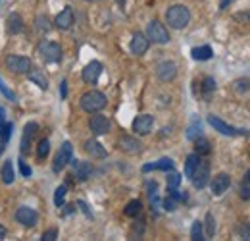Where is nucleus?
<instances>
[{"label":"nucleus","instance_id":"34","mask_svg":"<svg viewBox=\"0 0 250 241\" xmlns=\"http://www.w3.org/2000/svg\"><path fill=\"white\" fill-rule=\"evenodd\" d=\"M35 27H37V31L39 33H46V31H50V22H48V18L46 16H39L37 20H35Z\"/></svg>","mask_w":250,"mask_h":241},{"label":"nucleus","instance_id":"27","mask_svg":"<svg viewBox=\"0 0 250 241\" xmlns=\"http://www.w3.org/2000/svg\"><path fill=\"white\" fill-rule=\"evenodd\" d=\"M143 211V205H141V201H137V199H133V201H129L127 205H125V216H129V218H135V216H139Z\"/></svg>","mask_w":250,"mask_h":241},{"label":"nucleus","instance_id":"39","mask_svg":"<svg viewBox=\"0 0 250 241\" xmlns=\"http://www.w3.org/2000/svg\"><path fill=\"white\" fill-rule=\"evenodd\" d=\"M0 93H2L6 98H10L12 102H18V96H16V93H14L12 89H8V85L4 83V79H2V77H0Z\"/></svg>","mask_w":250,"mask_h":241},{"label":"nucleus","instance_id":"26","mask_svg":"<svg viewBox=\"0 0 250 241\" xmlns=\"http://www.w3.org/2000/svg\"><path fill=\"white\" fill-rule=\"evenodd\" d=\"M200 135H202V123H200L198 118H194V120L190 121V125L187 127V139L194 141V139L200 137Z\"/></svg>","mask_w":250,"mask_h":241},{"label":"nucleus","instance_id":"1","mask_svg":"<svg viewBox=\"0 0 250 241\" xmlns=\"http://www.w3.org/2000/svg\"><path fill=\"white\" fill-rule=\"evenodd\" d=\"M166 22L173 29H185L188 25V22H190V12L183 4H173L166 12Z\"/></svg>","mask_w":250,"mask_h":241},{"label":"nucleus","instance_id":"17","mask_svg":"<svg viewBox=\"0 0 250 241\" xmlns=\"http://www.w3.org/2000/svg\"><path fill=\"white\" fill-rule=\"evenodd\" d=\"M100 73H102V64L100 62H89L85 68H83V73H81V77H83V81L85 83H96L98 81V77H100Z\"/></svg>","mask_w":250,"mask_h":241},{"label":"nucleus","instance_id":"52","mask_svg":"<svg viewBox=\"0 0 250 241\" xmlns=\"http://www.w3.org/2000/svg\"><path fill=\"white\" fill-rule=\"evenodd\" d=\"M118 2H120V4H122V6H124V4H125V0H118Z\"/></svg>","mask_w":250,"mask_h":241},{"label":"nucleus","instance_id":"29","mask_svg":"<svg viewBox=\"0 0 250 241\" xmlns=\"http://www.w3.org/2000/svg\"><path fill=\"white\" fill-rule=\"evenodd\" d=\"M0 176H2V181H4L6 185L14 183V166H12V162H10V160H8V162H4Z\"/></svg>","mask_w":250,"mask_h":241},{"label":"nucleus","instance_id":"40","mask_svg":"<svg viewBox=\"0 0 250 241\" xmlns=\"http://www.w3.org/2000/svg\"><path fill=\"white\" fill-rule=\"evenodd\" d=\"M177 203H179V201H177L175 197H171V195H167V197L164 199V209H166V211H167V212H173V211H175V209H177Z\"/></svg>","mask_w":250,"mask_h":241},{"label":"nucleus","instance_id":"9","mask_svg":"<svg viewBox=\"0 0 250 241\" xmlns=\"http://www.w3.org/2000/svg\"><path fill=\"white\" fill-rule=\"evenodd\" d=\"M156 75L160 81L167 83V81H173L175 75H177V64L171 60H164L156 66Z\"/></svg>","mask_w":250,"mask_h":241},{"label":"nucleus","instance_id":"46","mask_svg":"<svg viewBox=\"0 0 250 241\" xmlns=\"http://www.w3.org/2000/svg\"><path fill=\"white\" fill-rule=\"evenodd\" d=\"M77 205H79V207H81V211L85 212V214H87V216H93V214H91V211H89V207H87V205H85V203H83V201H79V203H77Z\"/></svg>","mask_w":250,"mask_h":241},{"label":"nucleus","instance_id":"37","mask_svg":"<svg viewBox=\"0 0 250 241\" xmlns=\"http://www.w3.org/2000/svg\"><path fill=\"white\" fill-rule=\"evenodd\" d=\"M65 193H67V185H60L54 193V205L56 207H63V199H65Z\"/></svg>","mask_w":250,"mask_h":241},{"label":"nucleus","instance_id":"42","mask_svg":"<svg viewBox=\"0 0 250 241\" xmlns=\"http://www.w3.org/2000/svg\"><path fill=\"white\" fill-rule=\"evenodd\" d=\"M237 234H239L243 240H250V224L249 222H243V224L237 228Z\"/></svg>","mask_w":250,"mask_h":241},{"label":"nucleus","instance_id":"33","mask_svg":"<svg viewBox=\"0 0 250 241\" xmlns=\"http://www.w3.org/2000/svg\"><path fill=\"white\" fill-rule=\"evenodd\" d=\"M204 228H206V238H214V234H216V220H214V214H212V212L206 214V224H204Z\"/></svg>","mask_w":250,"mask_h":241},{"label":"nucleus","instance_id":"21","mask_svg":"<svg viewBox=\"0 0 250 241\" xmlns=\"http://www.w3.org/2000/svg\"><path fill=\"white\" fill-rule=\"evenodd\" d=\"M85 151L89 152L93 158H106V156H108L106 149H104V147H102L98 141H94V139L85 141Z\"/></svg>","mask_w":250,"mask_h":241},{"label":"nucleus","instance_id":"25","mask_svg":"<svg viewBox=\"0 0 250 241\" xmlns=\"http://www.w3.org/2000/svg\"><path fill=\"white\" fill-rule=\"evenodd\" d=\"M29 79H31L33 83H37L39 87L42 91H46L48 89V79L44 77V73L42 72H39V70H33L31 68V72H29Z\"/></svg>","mask_w":250,"mask_h":241},{"label":"nucleus","instance_id":"14","mask_svg":"<svg viewBox=\"0 0 250 241\" xmlns=\"http://www.w3.org/2000/svg\"><path fill=\"white\" fill-rule=\"evenodd\" d=\"M89 127H91V131H93L94 135H106V133L110 131L112 123H110V120H108L106 116L94 112V116L91 118V121H89Z\"/></svg>","mask_w":250,"mask_h":241},{"label":"nucleus","instance_id":"30","mask_svg":"<svg viewBox=\"0 0 250 241\" xmlns=\"http://www.w3.org/2000/svg\"><path fill=\"white\" fill-rule=\"evenodd\" d=\"M239 193H241V199H243V201H250V170L245 174V178L241 181Z\"/></svg>","mask_w":250,"mask_h":241},{"label":"nucleus","instance_id":"12","mask_svg":"<svg viewBox=\"0 0 250 241\" xmlns=\"http://www.w3.org/2000/svg\"><path fill=\"white\" fill-rule=\"evenodd\" d=\"M152 125H154V118L150 114H139L133 120V131L139 135H148L152 131Z\"/></svg>","mask_w":250,"mask_h":241},{"label":"nucleus","instance_id":"47","mask_svg":"<svg viewBox=\"0 0 250 241\" xmlns=\"http://www.w3.org/2000/svg\"><path fill=\"white\" fill-rule=\"evenodd\" d=\"M73 211H75V205H65V211H63V214L67 216V214H71Z\"/></svg>","mask_w":250,"mask_h":241},{"label":"nucleus","instance_id":"6","mask_svg":"<svg viewBox=\"0 0 250 241\" xmlns=\"http://www.w3.org/2000/svg\"><path fill=\"white\" fill-rule=\"evenodd\" d=\"M208 123L219 131L221 135H229V137H237V135H249V129H241V127H233V125H229V123H225V121L218 118V116H208Z\"/></svg>","mask_w":250,"mask_h":241},{"label":"nucleus","instance_id":"24","mask_svg":"<svg viewBox=\"0 0 250 241\" xmlns=\"http://www.w3.org/2000/svg\"><path fill=\"white\" fill-rule=\"evenodd\" d=\"M212 151V147H210V141L206 139V137H196L194 139V152L198 154V156H206V154H210Z\"/></svg>","mask_w":250,"mask_h":241},{"label":"nucleus","instance_id":"3","mask_svg":"<svg viewBox=\"0 0 250 241\" xmlns=\"http://www.w3.org/2000/svg\"><path fill=\"white\" fill-rule=\"evenodd\" d=\"M37 52L41 54V58L46 64H58L62 60V47L58 43H50V41H42L37 48Z\"/></svg>","mask_w":250,"mask_h":241},{"label":"nucleus","instance_id":"10","mask_svg":"<svg viewBox=\"0 0 250 241\" xmlns=\"http://www.w3.org/2000/svg\"><path fill=\"white\" fill-rule=\"evenodd\" d=\"M6 66L8 70H12L14 73H29L31 72V60L25 58V56H18V54H12L6 58Z\"/></svg>","mask_w":250,"mask_h":241},{"label":"nucleus","instance_id":"22","mask_svg":"<svg viewBox=\"0 0 250 241\" xmlns=\"http://www.w3.org/2000/svg\"><path fill=\"white\" fill-rule=\"evenodd\" d=\"M6 22H8V33L10 35H18V33L23 31V18L20 14H10Z\"/></svg>","mask_w":250,"mask_h":241},{"label":"nucleus","instance_id":"41","mask_svg":"<svg viewBox=\"0 0 250 241\" xmlns=\"http://www.w3.org/2000/svg\"><path fill=\"white\" fill-rule=\"evenodd\" d=\"M249 89H250V81H249V79H237V81H235V91H237L239 95L247 93Z\"/></svg>","mask_w":250,"mask_h":241},{"label":"nucleus","instance_id":"11","mask_svg":"<svg viewBox=\"0 0 250 241\" xmlns=\"http://www.w3.org/2000/svg\"><path fill=\"white\" fill-rule=\"evenodd\" d=\"M16 220H18V224H21L25 228H33L37 224V220H39V214L31 207H20L16 211Z\"/></svg>","mask_w":250,"mask_h":241},{"label":"nucleus","instance_id":"19","mask_svg":"<svg viewBox=\"0 0 250 241\" xmlns=\"http://www.w3.org/2000/svg\"><path fill=\"white\" fill-rule=\"evenodd\" d=\"M175 168V162L171 160V158H167V156H164V158H160L156 162H152V164H145L143 166V172L146 174V172H152V170H162V172H171Z\"/></svg>","mask_w":250,"mask_h":241},{"label":"nucleus","instance_id":"28","mask_svg":"<svg viewBox=\"0 0 250 241\" xmlns=\"http://www.w3.org/2000/svg\"><path fill=\"white\" fill-rule=\"evenodd\" d=\"M198 162H200V156H198L196 152H192V154L187 156V160H185V176H187V178L192 176V172H194V168L198 166Z\"/></svg>","mask_w":250,"mask_h":241},{"label":"nucleus","instance_id":"32","mask_svg":"<svg viewBox=\"0 0 250 241\" xmlns=\"http://www.w3.org/2000/svg\"><path fill=\"white\" fill-rule=\"evenodd\" d=\"M190 240L192 241H204V234H202V222H192L190 228Z\"/></svg>","mask_w":250,"mask_h":241},{"label":"nucleus","instance_id":"5","mask_svg":"<svg viewBox=\"0 0 250 241\" xmlns=\"http://www.w3.org/2000/svg\"><path fill=\"white\" fill-rule=\"evenodd\" d=\"M146 37L150 43H156V45H166L169 43V33L166 29L164 24H160L158 20H152L146 27Z\"/></svg>","mask_w":250,"mask_h":241},{"label":"nucleus","instance_id":"16","mask_svg":"<svg viewBox=\"0 0 250 241\" xmlns=\"http://www.w3.org/2000/svg\"><path fill=\"white\" fill-rule=\"evenodd\" d=\"M118 147L127 154H139L143 151V143L137 137H131V135H122L120 141H118Z\"/></svg>","mask_w":250,"mask_h":241},{"label":"nucleus","instance_id":"44","mask_svg":"<svg viewBox=\"0 0 250 241\" xmlns=\"http://www.w3.org/2000/svg\"><path fill=\"white\" fill-rule=\"evenodd\" d=\"M20 170H21V174H23L25 178H29V176L33 174L31 166H29L27 162H23V156H21V160H20Z\"/></svg>","mask_w":250,"mask_h":241},{"label":"nucleus","instance_id":"13","mask_svg":"<svg viewBox=\"0 0 250 241\" xmlns=\"http://www.w3.org/2000/svg\"><path fill=\"white\" fill-rule=\"evenodd\" d=\"M148 47H150L148 37H146L145 33L137 31V33L133 35V39H131V52H133L135 56H143V54L148 50Z\"/></svg>","mask_w":250,"mask_h":241},{"label":"nucleus","instance_id":"8","mask_svg":"<svg viewBox=\"0 0 250 241\" xmlns=\"http://www.w3.org/2000/svg\"><path fill=\"white\" fill-rule=\"evenodd\" d=\"M37 131H39V125H37L35 121L25 123V127H23V135H21V143H20V152H21V156L29 154V151H31V147H33V139H35Z\"/></svg>","mask_w":250,"mask_h":241},{"label":"nucleus","instance_id":"50","mask_svg":"<svg viewBox=\"0 0 250 241\" xmlns=\"http://www.w3.org/2000/svg\"><path fill=\"white\" fill-rule=\"evenodd\" d=\"M4 147H6V143H4V141H0V154L4 152Z\"/></svg>","mask_w":250,"mask_h":241},{"label":"nucleus","instance_id":"7","mask_svg":"<svg viewBox=\"0 0 250 241\" xmlns=\"http://www.w3.org/2000/svg\"><path fill=\"white\" fill-rule=\"evenodd\" d=\"M190 181H192V185L196 189H204L208 185V181H210V164L206 160L198 162V166L194 168V172L190 176Z\"/></svg>","mask_w":250,"mask_h":241},{"label":"nucleus","instance_id":"48","mask_svg":"<svg viewBox=\"0 0 250 241\" xmlns=\"http://www.w3.org/2000/svg\"><path fill=\"white\" fill-rule=\"evenodd\" d=\"M227 4H231V0H221V4H219V10H225V8H227Z\"/></svg>","mask_w":250,"mask_h":241},{"label":"nucleus","instance_id":"43","mask_svg":"<svg viewBox=\"0 0 250 241\" xmlns=\"http://www.w3.org/2000/svg\"><path fill=\"white\" fill-rule=\"evenodd\" d=\"M58 238V228H48L42 236H41V240L42 241H54Z\"/></svg>","mask_w":250,"mask_h":241},{"label":"nucleus","instance_id":"15","mask_svg":"<svg viewBox=\"0 0 250 241\" xmlns=\"http://www.w3.org/2000/svg\"><path fill=\"white\" fill-rule=\"evenodd\" d=\"M71 168H73V176L77 178L79 181H85L91 178L93 174V164L91 162H85V160H73L71 158Z\"/></svg>","mask_w":250,"mask_h":241},{"label":"nucleus","instance_id":"49","mask_svg":"<svg viewBox=\"0 0 250 241\" xmlns=\"http://www.w3.org/2000/svg\"><path fill=\"white\" fill-rule=\"evenodd\" d=\"M4 238H6V228L0 224V240H4Z\"/></svg>","mask_w":250,"mask_h":241},{"label":"nucleus","instance_id":"53","mask_svg":"<svg viewBox=\"0 0 250 241\" xmlns=\"http://www.w3.org/2000/svg\"><path fill=\"white\" fill-rule=\"evenodd\" d=\"M87 2H96V0H87Z\"/></svg>","mask_w":250,"mask_h":241},{"label":"nucleus","instance_id":"20","mask_svg":"<svg viewBox=\"0 0 250 241\" xmlns=\"http://www.w3.org/2000/svg\"><path fill=\"white\" fill-rule=\"evenodd\" d=\"M210 185H212V193L219 197V195H223V193L229 189V185H231V178H229L227 174H223V172H221V174H218V176L212 180Z\"/></svg>","mask_w":250,"mask_h":241},{"label":"nucleus","instance_id":"31","mask_svg":"<svg viewBox=\"0 0 250 241\" xmlns=\"http://www.w3.org/2000/svg\"><path fill=\"white\" fill-rule=\"evenodd\" d=\"M12 121H2L0 123V141H4V143H8L10 141V137H12Z\"/></svg>","mask_w":250,"mask_h":241},{"label":"nucleus","instance_id":"51","mask_svg":"<svg viewBox=\"0 0 250 241\" xmlns=\"http://www.w3.org/2000/svg\"><path fill=\"white\" fill-rule=\"evenodd\" d=\"M2 121H4V110L0 108V123H2Z\"/></svg>","mask_w":250,"mask_h":241},{"label":"nucleus","instance_id":"18","mask_svg":"<svg viewBox=\"0 0 250 241\" xmlns=\"http://www.w3.org/2000/svg\"><path fill=\"white\" fill-rule=\"evenodd\" d=\"M73 20H75V18H73V10H71V6H65L62 12L54 18V25H56L58 29L65 31L73 25Z\"/></svg>","mask_w":250,"mask_h":241},{"label":"nucleus","instance_id":"45","mask_svg":"<svg viewBox=\"0 0 250 241\" xmlns=\"http://www.w3.org/2000/svg\"><path fill=\"white\" fill-rule=\"evenodd\" d=\"M60 93H62V98H65V95H67V81L65 79L60 83Z\"/></svg>","mask_w":250,"mask_h":241},{"label":"nucleus","instance_id":"35","mask_svg":"<svg viewBox=\"0 0 250 241\" xmlns=\"http://www.w3.org/2000/svg\"><path fill=\"white\" fill-rule=\"evenodd\" d=\"M48 152H50V141L48 139H42V141H39V147H37V158H46L48 156Z\"/></svg>","mask_w":250,"mask_h":241},{"label":"nucleus","instance_id":"4","mask_svg":"<svg viewBox=\"0 0 250 241\" xmlns=\"http://www.w3.org/2000/svg\"><path fill=\"white\" fill-rule=\"evenodd\" d=\"M71 158H73V145H71L69 141H65V143H62L60 151L56 152V156H54V162H52V172H54V174L62 172L63 168H65V166L71 162Z\"/></svg>","mask_w":250,"mask_h":241},{"label":"nucleus","instance_id":"2","mask_svg":"<svg viewBox=\"0 0 250 241\" xmlns=\"http://www.w3.org/2000/svg\"><path fill=\"white\" fill-rule=\"evenodd\" d=\"M108 104V98L104 93L100 91H89L81 96V108L89 114H94V112H100L102 108H106Z\"/></svg>","mask_w":250,"mask_h":241},{"label":"nucleus","instance_id":"38","mask_svg":"<svg viewBox=\"0 0 250 241\" xmlns=\"http://www.w3.org/2000/svg\"><path fill=\"white\" fill-rule=\"evenodd\" d=\"M166 181H167V189H177V187H179V183H181V176H179L177 172H173V170H171V174L166 178Z\"/></svg>","mask_w":250,"mask_h":241},{"label":"nucleus","instance_id":"23","mask_svg":"<svg viewBox=\"0 0 250 241\" xmlns=\"http://www.w3.org/2000/svg\"><path fill=\"white\" fill-rule=\"evenodd\" d=\"M190 56H192L194 60L204 62V60H210V58L214 56V50H212V47H208V45H204V47H194V48L190 50Z\"/></svg>","mask_w":250,"mask_h":241},{"label":"nucleus","instance_id":"36","mask_svg":"<svg viewBox=\"0 0 250 241\" xmlns=\"http://www.w3.org/2000/svg\"><path fill=\"white\" fill-rule=\"evenodd\" d=\"M216 91V79L214 77H204L202 79V93L208 96L210 93H214Z\"/></svg>","mask_w":250,"mask_h":241}]
</instances>
